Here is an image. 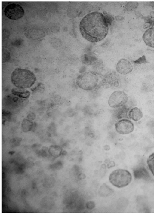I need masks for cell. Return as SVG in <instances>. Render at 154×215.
<instances>
[{
	"instance_id": "603a6c76",
	"label": "cell",
	"mask_w": 154,
	"mask_h": 215,
	"mask_svg": "<svg viewBox=\"0 0 154 215\" xmlns=\"http://www.w3.org/2000/svg\"><path fill=\"white\" fill-rule=\"evenodd\" d=\"M150 5L152 8L153 9H154V2H150Z\"/></svg>"
},
{
	"instance_id": "7c38bea8",
	"label": "cell",
	"mask_w": 154,
	"mask_h": 215,
	"mask_svg": "<svg viewBox=\"0 0 154 215\" xmlns=\"http://www.w3.org/2000/svg\"><path fill=\"white\" fill-rule=\"evenodd\" d=\"M128 116L130 119L137 121L140 120L143 118V113L138 107H134L129 110Z\"/></svg>"
},
{
	"instance_id": "6da1fadb",
	"label": "cell",
	"mask_w": 154,
	"mask_h": 215,
	"mask_svg": "<svg viewBox=\"0 0 154 215\" xmlns=\"http://www.w3.org/2000/svg\"><path fill=\"white\" fill-rule=\"evenodd\" d=\"M79 29L81 34L86 40L91 42H97L107 35L109 23L102 13L94 12L82 18L80 22Z\"/></svg>"
},
{
	"instance_id": "ba28073f",
	"label": "cell",
	"mask_w": 154,
	"mask_h": 215,
	"mask_svg": "<svg viewBox=\"0 0 154 215\" xmlns=\"http://www.w3.org/2000/svg\"><path fill=\"white\" fill-rule=\"evenodd\" d=\"M117 71L119 73L123 75L129 74L133 70V66L128 60L122 58L118 62L116 66Z\"/></svg>"
},
{
	"instance_id": "9a60e30c",
	"label": "cell",
	"mask_w": 154,
	"mask_h": 215,
	"mask_svg": "<svg viewBox=\"0 0 154 215\" xmlns=\"http://www.w3.org/2000/svg\"><path fill=\"white\" fill-rule=\"evenodd\" d=\"M134 177L137 179H145L149 177L146 170L142 167L135 169L134 171Z\"/></svg>"
},
{
	"instance_id": "d6986e66",
	"label": "cell",
	"mask_w": 154,
	"mask_h": 215,
	"mask_svg": "<svg viewBox=\"0 0 154 215\" xmlns=\"http://www.w3.org/2000/svg\"><path fill=\"white\" fill-rule=\"evenodd\" d=\"M146 162L149 170L154 176V152L149 155Z\"/></svg>"
},
{
	"instance_id": "2e32d148",
	"label": "cell",
	"mask_w": 154,
	"mask_h": 215,
	"mask_svg": "<svg viewBox=\"0 0 154 215\" xmlns=\"http://www.w3.org/2000/svg\"><path fill=\"white\" fill-rule=\"evenodd\" d=\"M113 190L106 184L104 183L100 187L98 194L101 197H107L112 194Z\"/></svg>"
},
{
	"instance_id": "277c9868",
	"label": "cell",
	"mask_w": 154,
	"mask_h": 215,
	"mask_svg": "<svg viewBox=\"0 0 154 215\" xmlns=\"http://www.w3.org/2000/svg\"><path fill=\"white\" fill-rule=\"evenodd\" d=\"M98 81L97 74L90 71L79 75L76 79V83L80 88L85 91H90L95 88Z\"/></svg>"
},
{
	"instance_id": "52a82bcc",
	"label": "cell",
	"mask_w": 154,
	"mask_h": 215,
	"mask_svg": "<svg viewBox=\"0 0 154 215\" xmlns=\"http://www.w3.org/2000/svg\"><path fill=\"white\" fill-rule=\"evenodd\" d=\"M117 132L122 135L129 134L133 131L134 129V123L127 118L121 119L117 121L115 124Z\"/></svg>"
},
{
	"instance_id": "ac0fdd59",
	"label": "cell",
	"mask_w": 154,
	"mask_h": 215,
	"mask_svg": "<svg viewBox=\"0 0 154 215\" xmlns=\"http://www.w3.org/2000/svg\"><path fill=\"white\" fill-rule=\"evenodd\" d=\"M62 151V148L58 145H52L50 146L49 152L53 156L57 157L60 156Z\"/></svg>"
},
{
	"instance_id": "7402d4cb",
	"label": "cell",
	"mask_w": 154,
	"mask_h": 215,
	"mask_svg": "<svg viewBox=\"0 0 154 215\" xmlns=\"http://www.w3.org/2000/svg\"><path fill=\"white\" fill-rule=\"evenodd\" d=\"M95 207L94 203L92 201H89L86 204V207L89 209H92Z\"/></svg>"
},
{
	"instance_id": "5b68a950",
	"label": "cell",
	"mask_w": 154,
	"mask_h": 215,
	"mask_svg": "<svg viewBox=\"0 0 154 215\" xmlns=\"http://www.w3.org/2000/svg\"><path fill=\"white\" fill-rule=\"evenodd\" d=\"M128 100V95L125 92L118 90L111 94L108 100V104L111 108H119L125 105Z\"/></svg>"
},
{
	"instance_id": "44dd1931",
	"label": "cell",
	"mask_w": 154,
	"mask_h": 215,
	"mask_svg": "<svg viewBox=\"0 0 154 215\" xmlns=\"http://www.w3.org/2000/svg\"><path fill=\"white\" fill-rule=\"evenodd\" d=\"M35 117L36 115L33 113H29L27 116V119L32 121L34 120L35 119Z\"/></svg>"
},
{
	"instance_id": "8992f818",
	"label": "cell",
	"mask_w": 154,
	"mask_h": 215,
	"mask_svg": "<svg viewBox=\"0 0 154 215\" xmlns=\"http://www.w3.org/2000/svg\"><path fill=\"white\" fill-rule=\"evenodd\" d=\"M5 16L9 19L17 20L22 17L24 14V11L19 5L11 3L8 5L4 10Z\"/></svg>"
},
{
	"instance_id": "30bf717a",
	"label": "cell",
	"mask_w": 154,
	"mask_h": 215,
	"mask_svg": "<svg viewBox=\"0 0 154 215\" xmlns=\"http://www.w3.org/2000/svg\"><path fill=\"white\" fill-rule=\"evenodd\" d=\"M24 35L29 39L35 40L43 38L45 36V34L41 29L32 28L26 31L24 33Z\"/></svg>"
},
{
	"instance_id": "ffe728a7",
	"label": "cell",
	"mask_w": 154,
	"mask_h": 215,
	"mask_svg": "<svg viewBox=\"0 0 154 215\" xmlns=\"http://www.w3.org/2000/svg\"><path fill=\"white\" fill-rule=\"evenodd\" d=\"M138 5V3L136 2H129L126 4V8L127 10L130 11L135 9Z\"/></svg>"
},
{
	"instance_id": "5bb4252c",
	"label": "cell",
	"mask_w": 154,
	"mask_h": 215,
	"mask_svg": "<svg viewBox=\"0 0 154 215\" xmlns=\"http://www.w3.org/2000/svg\"><path fill=\"white\" fill-rule=\"evenodd\" d=\"M82 61L85 64L91 65L94 64L97 60V58L94 54L92 53L84 55L82 57Z\"/></svg>"
},
{
	"instance_id": "4fadbf2b",
	"label": "cell",
	"mask_w": 154,
	"mask_h": 215,
	"mask_svg": "<svg viewBox=\"0 0 154 215\" xmlns=\"http://www.w3.org/2000/svg\"><path fill=\"white\" fill-rule=\"evenodd\" d=\"M12 94L20 98H28L30 96V93L26 88L16 87L11 90Z\"/></svg>"
},
{
	"instance_id": "9c48e42d",
	"label": "cell",
	"mask_w": 154,
	"mask_h": 215,
	"mask_svg": "<svg viewBox=\"0 0 154 215\" xmlns=\"http://www.w3.org/2000/svg\"><path fill=\"white\" fill-rule=\"evenodd\" d=\"M102 82L103 86L107 88H113L119 85L118 77L114 72H110L106 74Z\"/></svg>"
},
{
	"instance_id": "8fae6325",
	"label": "cell",
	"mask_w": 154,
	"mask_h": 215,
	"mask_svg": "<svg viewBox=\"0 0 154 215\" xmlns=\"http://www.w3.org/2000/svg\"><path fill=\"white\" fill-rule=\"evenodd\" d=\"M142 38L147 45L154 48V27L147 29L143 33Z\"/></svg>"
},
{
	"instance_id": "e0dca14e",
	"label": "cell",
	"mask_w": 154,
	"mask_h": 215,
	"mask_svg": "<svg viewBox=\"0 0 154 215\" xmlns=\"http://www.w3.org/2000/svg\"><path fill=\"white\" fill-rule=\"evenodd\" d=\"M33 126V122L27 118L24 119L21 122V129L25 132H27L30 131L32 129Z\"/></svg>"
},
{
	"instance_id": "3957f363",
	"label": "cell",
	"mask_w": 154,
	"mask_h": 215,
	"mask_svg": "<svg viewBox=\"0 0 154 215\" xmlns=\"http://www.w3.org/2000/svg\"><path fill=\"white\" fill-rule=\"evenodd\" d=\"M132 177L128 170L118 169L112 171L110 174L109 180L115 186L121 188L126 186L131 182Z\"/></svg>"
},
{
	"instance_id": "7a4b0ae2",
	"label": "cell",
	"mask_w": 154,
	"mask_h": 215,
	"mask_svg": "<svg viewBox=\"0 0 154 215\" xmlns=\"http://www.w3.org/2000/svg\"><path fill=\"white\" fill-rule=\"evenodd\" d=\"M36 79L34 73L26 69L17 68L11 75V82L16 87L29 88L34 84Z\"/></svg>"
}]
</instances>
